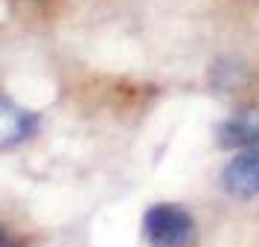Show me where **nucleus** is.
Returning <instances> with one entry per match:
<instances>
[{"label": "nucleus", "instance_id": "1", "mask_svg": "<svg viewBox=\"0 0 259 247\" xmlns=\"http://www.w3.org/2000/svg\"><path fill=\"white\" fill-rule=\"evenodd\" d=\"M143 235L149 247H192L195 244V218L178 204H154L143 215Z\"/></svg>", "mask_w": 259, "mask_h": 247}, {"label": "nucleus", "instance_id": "2", "mask_svg": "<svg viewBox=\"0 0 259 247\" xmlns=\"http://www.w3.org/2000/svg\"><path fill=\"white\" fill-rule=\"evenodd\" d=\"M222 186L236 198H256L259 195V145L233 157L222 172Z\"/></svg>", "mask_w": 259, "mask_h": 247}, {"label": "nucleus", "instance_id": "3", "mask_svg": "<svg viewBox=\"0 0 259 247\" xmlns=\"http://www.w3.org/2000/svg\"><path fill=\"white\" fill-rule=\"evenodd\" d=\"M38 128V117L24 108H18L12 99L0 96V149H12L18 142L29 140Z\"/></svg>", "mask_w": 259, "mask_h": 247}, {"label": "nucleus", "instance_id": "4", "mask_svg": "<svg viewBox=\"0 0 259 247\" xmlns=\"http://www.w3.org/2000/svg\"><path fill=\"white\" fill-rule=\"evenodd\" d=\"M219 142L227 149H256L259 145V108H245L219 125Z\"/></svg>", "mask_w": 259, "mask_h": 247}, {"label": "nucleus", "instance_id": "5", "mask_svg": "<svg viewBox=\"0 0 259 247\" xmlns=\"http://www.w3.org/2000/svg\"><path fill=\"white\" fill-rule=\"evenodd\" d=\"M0 247H24V244H21V241H18V238H15L3 224H0Z\"/></svg>", "mask_w": 259, "mask_h": 247}]
</instances>
